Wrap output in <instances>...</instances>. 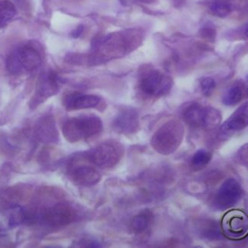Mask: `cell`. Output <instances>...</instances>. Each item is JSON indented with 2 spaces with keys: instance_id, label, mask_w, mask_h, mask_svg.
Here are the masks:
<instances>
[{
  "instance_id": "1",
  "label": "cell",
  "mask_w": 248,
  "mask_h": 248,
  "mask_svg": "<svg viewBox=\"0 0 248 248\" xmlns=\"http://www.w3.org/2000/svg\"><path fill=\"white\" fill-rule=\"evenodd\" d=\"M62 130L65 139L74 142L98 134L102 130V121L96 115H80L67 120Z\"/></svg>"
},
{
  "instance_id": "2",
  "label": "cell",
  "mask_w": 248,
  "mask_h": 248,
  "mask_svg": "<svg viewBox=\"0 0 248 248\" xmlns=\"http://www.w3.org/2000/svg\"><path fill=\"white\" fill-rule=\"evenodd\" d=\"M183 126L176 120H170L164 124L153 136L151 144L158 152L170 154L180 144L183 139Z\"/></svg>"
},
{
  "instance_id": "3",
  "label": "cell",
  "mask_w": 248,
  "mask_h": 248,
  "mask_svg": "<svg viewBox=\"0 0 248 248\" xmlns=\"http://www.w3.org/2000/svg\"><path fill=\"white\" fill-rule=\"evenodd\" d=\"M182 115L185 122L192 127L213 129L221 121L219 110L211 107H202L197 103L189 104L184 108Z\"/></svg>"
},
{
  "instance_id": "4",
  "label": "cell",
  "mask_w": 248,
  "mask_h": 248,
  "mask_svg": "<svg viewBox=\"0 0 248 248\" xmlns=\"http://www.w3.org/2000/svg\"><path fill=\"white\" fill-rule=\"evenodd\" d=\"M42 63L39 52L30 46H23L10 54L7 59V68L13 74H18L22 70L33 71Z\"/></svg>"
},
{
  "instance_id": "5",
  "label": "cell",
  "mask_w": 248,
  "mask_h": 248,
  "mask_svg": "<svg viewBox=\"0 0 248 248\" xmlns=\"http://www.w3.org/2000/svg\"><path fill=\"white\" fill-rule=\"evenodd\" d=\"M132 38L133 35L131 33L130 36L120 32L109 34L98 45L99 55L104 59H110L124 55L130 50V46L135 41V39Z\"/></svg>"
},
{
  "instance_id": "6",
  "label": "cell",
  "mask_w": 248,
  "mask_h": 248,
  "mask_svg": "<svg viewBox=\"0 0 248 248\" xmlns=\"http://www.w3.org/2000/svg\"><path fill=\"white\" fill-rule=\"evenodd\" d=\"M121 146L113 142H104L87 153V159L100 168H111L121 158Z\"/></svg>"
},
{
  "instance_id": "7",
  "label": "cell",
  "mask_w": 248,
  "mask_h": 248,
  "mask_svg": "<svg viewBox=\"0 0 248 248\" xmlns=\"http://www.w3.org/2000/svg\"><path fill=\"white\" fill-rule=\"evenodd\" d=\"M171 86L172 80L170 77L156 70L147 73L140 82L141 91L153 97H161L167 94Z\"/></svg>"
},
{
  "instance_id": "8",
  "label": "cell",
  "mask_w": 248,
  "mask_h": 248,
  "mask_svg": "<svg viewBox=\"0 0 248 248\" xmlns=\"http://www.w3.org/2000/svg\"><path fill=\"white\" fill-rule=\"evenodd\" d=\"M241 197V186L235 178H228L218 189L214 198V205L224 210L234 205Z\"/></svg>"
},
{
  "instance_id": "9",
  "label": "cell",
  "mask_w": 248,
  "mask_h": 248,
  "mask_svg": "<svg viewBox=\"0 0 248 248\" xmlns=\"http://www.w3.org/2000/svg\"><path fill=\"white\" fill-rule=\"evenodd\" d=\"M75 218V211L67 204L60 203L51 207L44 216L46 223L51 227H61L69 224Z\"/></svg>"
},
{
  "instance_id": "10",
  "label": "cell",
  "mask_w": 248,
  "mask_h": 248,
  "mask_svg": "<svg viewBox=\"0 0 248 248\" xmlns=\"http://www.w3.org/2000/svg\"><path fill=\"white\" fill-rule=\"evenodd\" d=\"M248 126V102L238 107L221 125V132L230 133L242 130Z\"/></svg>"
},
{
  "instance_id": "11",
  "label": "cell",
  "mask_w": 248,
  "mask_h": 248,
  "mask_svg": "<svg viewBox=\"0 0 248 248\" xmlns=\"http://www.w3.org/2000/svg\"><path fill=\"white\" fill-rule=\"evenodd\" d=\"M59 90L58 78L53 72H47L41 75L36 85L37 97L41 100L54 95Z\"/></svg>"
},
{
  "instance_id": "12",
  "label": "cell",
  "mask_w": 248,
  "mask_h": 248,
  "mask_svg": "<svg viewBox=\"0 0 248 248\" xmlns=\"http://www.w3.org/2000/svg\"><path fill=\"white\" fill-rule=\"evenodd\" d=\"M99 102H100V98L96 95L74 93L66 97L65 107L69 110L88 108H93L97 106Z\"/></svg>"
},
{
  "instance_id": "13",
  "label": "cell",
  "mask_w": 248,
  "mask_h": 248,
  "mask_svg": "<svg viewBox=\"0 0 248 248\" xmlns=\"http://www.w3.org/2000/svg\"><path fill=\"white\" fill-rule=\"evenodd\" d=\"M139 125L137 111L128 108L120 112V114L114 119L113 127L121 133H134Z\"/></svg>"
},
{
  "instance_id": "14",
  "label": "cell",
  "mask_w": 248,
  "mask_h": 248,
  "mask_svg": "<svg viewBox=\"0 0 248 248\" xmlns=\"http://www.w3.org/2000/svg\"><path fill=\"white\" fill-rule=\"evenodd\" d=\"M71 178L78 185L91 186L99 182L101 175L95 169L88 166H81L73 170Z\"/></svg>"
},
{
  "instance_id": "15",
  "label": "cell",
  "mask_w": 248,
  "mask_h": 248,
  "mask_svg": "<svg viewBox=\"0 0 248 248\" xmlns=\"http://www.w3.org/2000/svg\"><path fill=\"white\" fill-rule=\"evenodd\" d=\"M26 219L25 211L18 205L5 210L0 217V224L5 228H13L22 224Z\"/></svg>"
},
{
  "instance_id": "16",
  "label": "cell",
  "mask_w": 248,
  "mask_h": 248,
  "mask_svg": "<svg viewBox=\"0 0 248 248\" xmlns=\"http://www.w3.org/2000/svg\"><path fill=\"white\" fill-rule=\"evenodd\" d=\"M16 13L15 5L9 0L0 1V27L9 23Z\"/></svg>"
},
{
  "instance_id": "17",
  "label": "cell",
  "mask_w": 248,
  "mask_h": 248,
  "mask_svg": "<svg viewBox=\"0 0 248 248\" xmlns=\"http://www.w3.org/2000/svg\"><path fill=\"white\" fill-rule=\"evenodd\" d=\"M242 97H243L242 87L239 85H232L223 95L222 103L226 106H234L237 103H239Z\"/></svg>"
},
{
  "instance_id": "18",
  "label": "cell",
  "mask_w": 248,
  "mask_h": 248,
  "mask_svg": "<svg viewBox=\"0 0 248 248\" xmlns=\"http://www.w3.org/2000/svg\"><path fill=\"white\" fill-rule=\"evenodd\" d=\"M150 217H151V215H150L149 211H147V210L139 213L131 221V225H130L131 230L134 232H144L147 229L148 225H149Z\"/></svg>"
},
{
  "instance_id": "19",
  "label": "cell",
  "mask_w": 248,
  "mask_h": 248,
  "mask_svg": "<svg viewBox=\"0 0 248 248\" xmlns=\"http://www.w3.org/2000/svg\"><path fill=\"white\" fill-rule=\"evenodd\" d=\"M54 130V124L49 121V118H42L41 123L37 130V134L43 140H51L56 139V132H51Z\"/></svg>"
},
{
  "instance_id": "20",
  "label": "cell",
  "mask_w": 248,
  "mask_h": 248,
  "mask_svg": "<svg viewBox=\"0 0 248 248\" xmlns=\"http://www.w3.org/2000/svg\"><path fill=\"white\" fill-rule=\"evenodd\" d=\"M209 10L214 16L224 17L231 13V6L223 0H215L209 5Z\"/></svg>"
},
{
  "instance_id": "21",
  "label": "cell",
  "mask_w": 248,
  "mask_h": 248,
  "mask_svg": "<svg viewBox=\"0 0 248 248\" xmlns=\"http://www.w3.org/2000/svg\"><path fill=\"white\" fill-rule=\"evenodd\" d=\"M229 228L234 233H243L247 230V222L242 216H233L229 220Z\"/></svg>"
},
{
  "instance_id": "22",
  "label": "cell",
  "mask_w": 248,
  "mask_h": 248,
  "mask_svg": "<svg viewBox=\"0 0 248 248\" xmlns=\"http://www.w3.org/2000/svg\"><path fill=\"white\" fill-rule=\"evenodd\" d=\"M211 160V153L205 149H199L192 157L191 163L195 167H202Z\"/></svg>"
},
{
  "instance_id": "23",
  "label": "cell",
  "mask_w": 248,
  "mask_h": 248,
  "mask_svg": "<svg viewBox=\"0 0 248 248\" xmlns=\"http://www.w3.org/2000/svg\"><path fill=\"white\" fill-rule=\"evenodd\" d=\"M200 86H201V90L202 92L205 95V96H208L212 93V91L214 90L215 86H216V83H215V80L210 78V77H205L203 78L202 80H201V83H200Z\"/></svg>"
},
{
  "instance_id": "24",
  "label": "cell",
  "mask_w": 248,
  "mask_h": 248,
  "mask_svg": "<svg viewBox=\"0 0 248 248\" xmlns=\"http://www.w3.org/2000/svg\"><path fill=\"white\" fill-rule=\"evenodd\" d=\"M240 159L243 163L248 165V144L241 148V150H240Z\"/></svg>"
},
{
  "instance_id": "25",
  "label": "cell",
  "mask_w": 248,
  "mask_h": 248,
  "mask_svg": "<svg viewBox=\"0 0 248 248\" xmlns=\"http://www.w3.org/2000/svg\"><path fill=\"white\" fill-rule=\"evenodd\" d=\"M82 29H83V26L82 25H79V26H78L75 30H73V32H72V36L73 37H75V38H77V37H78L80 34H81V32H82Z\"/></svg>"
},
{
  "instance_id": "26",
  "label": "cell",
  "mask_w": 248,
  "mask_h": 248,
  "mask_svg": "<svg viewBox=\"0 0 248 248\" xmlns=\"http://www.w3.org/2000/svg\"><path fill=\"white\" fill-rule=\"evenodd\" d=\"M140 1H141V2H144V3H151V2H153L154 0H140Z\"/></svg>"
},
{
  "instance_id": "27",
  "label": "cell",
  "mask_w": 248,
  "mask_h": 248,
  "mask_svg": "<svg viewBox=\"0 0 248 248\" xmlns=\"http://www.w3.org/2000/svg\"><path fill=\"white\" fill-rule=\"evenodd\" d=\"M245 35L248 37V26H247L246 29H245Z\"/></svg>"
},
{
  "instance_id": "28",
  "label": "cell",
  "mask_w": 248,
  "mask_h": 248,
  "mask_svg": "<svg viewBox=\"0 0 248 248\" xmlns=\"http://www.w3.org/2000/svg\"><path fill=\"white\" fill-rule=\"evenodd\" d=\"M247 81H248V77H247ZM246 96L248 97V86H247V89H246Z\"/></svg>"
}]
</instances>
